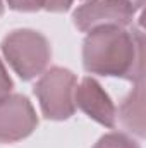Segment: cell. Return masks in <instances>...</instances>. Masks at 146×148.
I'll return each instance as SVG.
<instances>
[{
  "instance_id": "2",
  "label": "cell",
  "mask_w": 146,
  "mask_h": 148,
  "mask_svg": "<svg viewBox=\"0 0 146 148\" xmlns=\"http://www.w3.org/2000/svg\"><path fill=\"white\" fill-rule=\"evenodd\" d=\"M2 50L9 64L23 79H31L40 74L52 57L46 38L31 29L12 31L3 40Z\"/></svg>"
},
{
  "instance_id": "9",
  "label": "cell",
  "mask_w": 146,
  "mask_h": 148,
  "mask_svg": "<svg viewBox=\"0 0 146 148\" xmlns=\"http://www.w3.org/2000/svg\"><path fill=\"white\" fill-rule=\"evenodd\" d=\"M129 2H131L136 9H138V7H141V3H143V0H129Z\"/></svg>"
},
{
  "instance_id": "6",
  "label": "cell",
  "mask_w": 146,
  "mask_h": 148,
  "mask_svg": "<svg viewBox=\"0 0 146 148\" xmlns=\"http://www.w3.org/2000/svg\"><path fill=\"white\" fill-rule=\"evenodd\" d=\"M74 97L77 105L89 117H93L103 126H108V127L115 126V109L110 98L107 97V93L102 90V86L95 79L91 77L83 79V83L76 88Z\"/></svg>"
},
{
  "instance_id": "11",
  "label": "cell",
  "mask_w": 146,
  "mask_h": 148,
  "mask_svg": "<svg viewBox=\"0 0 146 148\" xmlns=\"http://www.w3.org/2000/svg\"><path fill=\"white\" fill-rule=\"evenodd\" d=\"M2 10H3V7H2V0H0V14H2Z\"/></svg>"
},
{
  "instance_id": "10",
  "label": "cell",
  "mask_w": 146,
  "mask_h": 148,
  "mask_svg": "<svg viewBox=\"0 0 146 148\" xmlns=\"http://www.w3.org/2000/svg\"><path fill=\"white\" fill-rule=\"evenodd\" d=\"M7 2H9V5H10V7H14V3H16V0H7Z\"/></svg>"
},
{
  "instance_id": "1",
  "label": "cell",
  "mask_w": 146,
  "mask_h": 148,
  "mask_svg": "<svg viewBox=\"0 0 146 148\" xmlns=\"http://www.w3.org/2000/svg\"><path fill=\"white\" fill-rule=\"evenodd\" d=\"M84 67L89 73L132 77L136 60L134 38L119 26H103L91 31L84 41Z\"/></svg>"
},
{
  "instance_id": "5",
  "label": "cell",
  "mask_w": 146,
  "mask_h": 148,
  "mask_svg": "<svg viewBox=\"0 0 146 148\" xmlns=\"http://www.w3.org/2000/svg\"><path fill=\"white\" fill-rule=\"evenodd\" d=\"M36 124V114L26 97L5 95L0 98V141L23 140L33 133Z\"/></svg>"
},
{
  "instance_id": "7",
  "label": "cell",
  "mask_w": 146,
  "mask_h": 148,
  "mask_svg": "<svg viewBox=\"0 0 146 148\" xmlns=\"http://www.w3.org/2000/svg\"><path fill=\"white\" fill-rule=\"evenodd\" d=\"M95 148H139V147H138L132 140H129L127 136L113 133V134L103 136Z\"/></svg>"
},
{
  "instance_id": "3",
  "label": "cell",
  "mask_w": 146,
  "mask_h": 148,
  "mask_svg": "<svg viewBox=\"0 0 146 148\" xmlns=\"http://www.w3.org/2000/svg\"><path fill=\"white\" fill-rule=\"evenodd\" d=\"M41 110L48 119H67L74 114L76 76L67 69L53 67L35 86Z\"/></svg>"
},
{
  "instance_id": "4",
  "label": "cell",
  "mask_w": 146,
  "mask_h": 148,
  "mask_svg": "<svg viewBox=\"0 0 146 148\" xmlns=\"http://www.w3.org/2000/svg\"><path fill=\"white\" fill-rule=\"evenodd\" d=\"M136 7L129 0H89L74 12V23L81 31L103 26H126L132 21Z\"/></svg>"
},
{
  "instance_id": "8",
  "label": "cell",
  "mask_w": 146,
  "mask_h": 148,
  "mask_svg": "<svg viewBox=\"0 0 146 148\" xmlns=\"http://www.w3.org/2000/svg\"><path fill=\"white\" fill-rule=\"evenodd\" d=\"M10 88H12V81H10V77L7 76L3 66H2V62H0V98L5 97V95L10 91Z\"/></svg>"
}]
</instances>
